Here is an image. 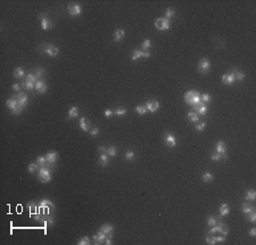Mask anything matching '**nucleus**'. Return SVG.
Instances as JSON below:
<instances>
[{
  "mask_svg": "<svg viewBox=\"0 0 256 245\" xmlns=\"http://www.w3.org/2000/svg\"><path fill=\"white\" fill-rule=\"evenodd\" d=\"M78 115H79V109L76 106H72L67 113V120L75 119V118H78Z\"/></svg>",
  "mask_w": 256,
  "mask_h": 245,
  "instance_id": "obj_20",
  "label": "nucleus"
},
{
  "mask_svg": "<svg viewBox=\"0 0 256 245\" xmlns=\"http://www.w3.org/2000/svg\"><path fill=\"white\" fill-rule=\"evenodd\" d=\"M249 235H250L252 237H255L256 236V228L255 227H253V228L249 230Z\"/></svg>",
  "mask_w": 256,
  "mask_h": 245,
  "instance_id": "obj_57",
  "label": "nucleus"
},
{
  "mask_svg": "<svg viewBox=\"0 0 256 245\" xmlns=\"http://www.w3.org/2000/svg\"><path fill=\"white\" fill-rule=\"evenodd\" d=\"M245 198L247 201H250V202H255L256 200V191L254 189H248L245 194Z\"/></svg>",
  "mask_w": 256,
  "mask_h": 245,
  "instance_id": "obj_25",
  "label": "nucleus"
},
{
  "mask_svg": "<svg viewBox=\"0 0 256 245\" xmlns=\"http://www.w3.org/2000/svg\"><path fill=\"white\" fill-rule=\"evenodd\" d=\"M22 87H24L25 90H27V91H33V90L35 89V83L25 81V80H24V81L22 82Z\"/></svg>",
  "mask_w": 256,
  "mask_h": 245,
  "instance_id": "obj_27",
  "label": "nucleus"
},
{
  "mask_svg": "<svg viewBox=\"0 0 256 245\" xmlns=\"http://www.w3.org/2000/svg\"><path fill=\"white\" fill-rule=\"evenodd\" d=\"M79 125H80V129H81L82 131H84V132H89V131L91 130V129H90V127H91L90 121H89L87 118H84V116L81 118Z\"/></svg>",
  "mask_w": 256,
  "mask_h": 245,
  "instance_id": "obj_12",
  "label": "nucleus"
},
{
  "mask_svg": "<svg viewBox=\"0 0 256 245\" xmlns=\"http://www.w3.org/2000/svg\"><path fill=\"white\" fill-rule=\"evenodd\" d=\"M200 100H202L203 103H205V104H208V103L212 100V96L210 95V94H207V93H205V94L200 95Z\"/></svg>",
  "mask_w": 256,
  "mask_h": 245,
  "instance_id": "obj_44",
  "label": "nucleus"
},
{
  "mask_svg": "<svg viewBox=\"0 0 256 245\" xmlns=\"http://www.w3.org/2000/svg\"><path fill=\"white\" fill-rule=\"evenodd\" d=\"M13 75L15 79H22L23 77H25V71L23 68H16L14 70Z\"/></svg>",
  "mask_w": 256,
  "mask_h": 245,
  "instance_id": "obj_23",
  "label": "nucleus"
},
{
  "mask_svg": "<svg viewBox=\"0 0 256 245\" xmlns=\"http://www.w3.org/2000/svg\"><path fill=\"white\" fill-rule=\"evenodd\" d=\"M164 143H165V145L167 147L173 148V147L176 146V138L171 132H165V135H164Z\"/></svg>",
  "mask_w": 256,
  "mask_h": 245,
  "instance_id": "obj_8",
  "label": "nucleus"
},
{
  "mask_svg": "<svg viewBox=\"0 0 256 245\" xmlns=\"http://www.w3.org/2000/svg\"><path fill=\"white\" fill-rule=\"evenodd\" d=\"M98 163L100 166H107L109 163V156L107 155V153H100L99 159H98Z\"/></svg>",
  "mask_w": 256,
  "mask_h": 245,
  "instance_id": "obj_16",
  "label": "nucleus"
},
{
  "mask_svg": "<svg viewBox=\"0 0 256 245\" xmlns=\"http://www.w3.org/2000/svg\"><path fill=\"white\" fill-rule=\"evenodd\" d=\"M219 222V219L216 218V217H213V216H210L208 218H207V225L208 226H214V225H216Z\"/></svg>",
  "mask_w": 256,
  "mask_h": 245,
  "instance_id": "obj_45",
  "label": "nucleus"
},
{
  "mask_svg": "<svg viewBox=\"0 0 256 245\" xmlns=\"http://www.w3.org/2000/svg\"><path fill=\"white\" fill-rule=\"evenodd\" d=\"M106 153H107L108 156L114 157V156H116V154H117V150H116L115 146H109L107 148V150H106Z\"/></svg>",
  "mask_w": 256,
  "mask_h": 245,
  "instance_id": "obj_41",
  "label": "nucleus"
},
{
  "mask_svg": "<svg viewBox=\"0 0 256 245\" xmlns=\"http://www.w3.org/2000/svg\"><path fill=\"white\" fill-rule=\"evenodd\" d=\"M230 213V206L228 203H222L220 205V216L221 217H225L227 214Z\"/></svg>",
  "mask_w": 256,
  "mask_h": 245,
  "instance_id": "obj_21",
  "label": "nucleus"
},
{
  "mask_svg": "<svg viewBox=\"0 0 256 245\" xmlns=\"http://www.w3.org/2000/svg\"><path fill=\"white\" fill-rule=\"evenodd\" d=\"M202 179L204 182H212L214 177H213V175L211 172H204L202 176Z\"/></svg>",
  "mask_w": 256,
  "mask_h": 245,
  "instance_id": "obj_34",
  "label": "nucleus"
},
{
  "mask_svg": "<svg viewBox=\"0 0 256 245\" xmlns=\"http://www.w3.org/2000/svg\"><path fill=\"white\" fill-rule=\"evenodd\" d=\"M246 219L247 220H249L250 222H255L256 221V211H252L250 213H248V214H246Z\"/></svg>",
  "mask_w": 256,
  "mask_h": 245,
  "instance_id": "obj_47",
  "label": "nucleus"
},
{
  "mask_svg": "<svg viewBox=\"0 0 256 245\" xmlns=\"http://www.w3.org/2000/svg\"><path fill=\"white\" fill-rule=\"evenodd\" d=\"M197 68H198V72H199L200 74H207V73L211 71V62H210L206 57L200 58Z\"/></svg>",
  "mask_w": 256,
  "mask_h": 245,
  "instance_id": "obj_5",
  "label": "nucleus"
},
{
  "mask_svg": "<svg viewBox=\"0 0 256 245\" xmlns=\"http://www.w3.org/2000/svg\"><path fill=\"white\" fill-rule=\"evenodd\" d=\"M89 134H90V136H92V137H96L98 134H99V129L97 128V127H94L90 131H89Z\"/></svg>",
  "mask_w": 256,
  "mask_h": 245,
  "instance_id": "obj_51",
  "label": "nucleus"
},
{
  "mask_svg": "<svg viewBox=\"0 0 256 245\" xmlns=\"http://www.w3.org/2000/svg\"><path fill=\"white\" fill-rule=\"evenodd\" d=\"M205 127H206V122H205V121L199 122V123H196V125H195V128H196L197 131H203V130L205 129Z\"/></svg>",
  "mask_w": 256,
  "mask_h": 245,
  "instance_id": "obj_49",
  "label": "nucleus"
},
{
  "mask_svg": "<svg viewBox=\"0 0 256 245\" xmlns=\"http://www.w3.org/2000/svg\"><path fill=\"white\" fill-rule=\"evenodd\" d=\"M211 159H212V161H214V162H219V161L221 160V154L217 153V152H214V153L211 155Z\"/></svg>",
  "mask_w": 256,
  "mask_h": 245,
  "instance_id": "obj_50",
  "label": "nucleus"
},
{
  "mask_svg": "<svg viewBox=\"0 0 256 245\" xmlns=\"http://www.w3.org/2000/svg\"><path fill=\"white\" fill-rule=\"evenodd\" d=\"M104 244H106V245H112V244H113V241H112V237H107V238L105 239V242H104Z\"/></svg>",
  "mask_w": 256,
  "mask_h": 245,
  "instance_id": "obj_56",
  "label": "nucleus"
},
{
  "mask_svg": "<svg viewBox=\"0 0 256 245\" xmlns=\"http://www.w3.org/2000/svg\"><path fill=\"white\" fill-rule=\"evenodd\" d=\"M13 90L16 91V93H21V86H19V83H14Z\"/></svg>",
  "mask_w": 256,
  "mask_h": 245,
  "instance_id": "obj_55",
  "label": "nucleus"
},
{
  "mask_svg": "<svg viewBox=\"0 0 256 245\" xmlns=\"http://www.w3.org/2000/svg\"><path fill=\"white\" fill-rule=\"evenodd\" d=\"M38 179L40 180L41 182H43V184L49 182L53 179V173H51L50 168H48L47 165L46 166H41L39 172H38Z\"/></svg>",
  "mask_w": 256,
  "mask_h": 245,
  "instance_id": "obj_2",
  "label": "nucleus"
},
{
  "mask_svg": "<svg viewBox=\"0 0 256 245\" xmlns=\"http://www.w3.org/2000/svg\"><path fill=\"white\" fill-rule=\"evenodd\" d=\"M114 114L117 115V116H123V115L126 114V109H124V107H117V109L114 111Z\"/></svg>",
  "mask_w": 256,
  "mask_h": 245,
  "instance_id": "obj_46",
  "label": "nucleus"
},
{
  "mask_svg": "<svg viewBox=\"0 0 256 245\" xmlns=\"http://www.w3.org/2000/svg\"><path fill=\"white\" fill-rule=\"evenodd\" d=\"M206 242H207V244L208 245H214L217 243V242H216L215 236H213V234H210V232L206 235Z\"/></svg>",
  "mask_w": 256,
  "mask_h": 245,
  "instance_id": "obj_37",
  "label": "nucleus"
},
{
  "mask_svg": "<svg viewBox=\"0 0 256 245\" xmlns=\"http://www.w3.org/2000/svg\"><path fill=\"white\" fill-rule=\"evenodd\" d=\"M40 168L41 166L39 165V163L35 161V162H32V163L27 166V170H28L30 173H37V172H39Z\"/></svg>",
  "mask_w": 256,
  "mask_h": 245,
  "instance_id": "obj_24",
  "label": "nucleus"
},
{
  "mask_svg": "<svg viewBox=\"0 0 256 245\" xmlns=\"http://www.w3.org/2000/svg\"><path fill=\"white\" fill-rule=\"evenodd\" d=\"M187 116H188V120L190 122H198L199 121V115L196 112H189Z\"/></svg>",
  "mask_w": 256,
  "mask_h": 245,
  "instance_id": "obj_29",
  "label": "nucleus"
},
{
  "mask_svg": "<svg viewBox=\"0 0 256 245\" xmlns=\"http://www.w3.org/2000/svg\"><path fill=\"white\" fill-rule=\"evenodd\" d=\"M106 238H107L106 234H104L101 230H99L97 234H94V237H92V239H94V244H96V245L103 244V243L105 242V239H106Z\"/></svg>",
  "mask_w": 256,
  "mask_h": 245,
  "instance_id": "obj_10",
  "label": "nucleus"
},
{
  "mask_svg": "<svg viewBox=\"0 0 256 245\" xmlns=\"http://www.w3.org/2000/svg\"><path fill=\"white\" fill-rule=\"evenodd\" d=\"M125 37V31L123 29H116L114 32V41L115 42H120L124 39Z\"/></svg>",
  "mask_w": 256,
  "mask_h": 245,
  "instance_id": "obj_17",
  "label": "nucleus"
},
{
  "mask_svg": "<svg viewBox=\"0 0 256 245\" xmlns=\"http://www.w3.org/2000/svg\"><path fill=\"white\" fill-rule=\"evenodd\" d=\"M40 49H42L41 52L47 54L50 57H56L59 54V48L57 46H55L53 43H43L40 47Z\"/></svg>",
  "mask_w": 256,
  "mask_h": 245,
  "instance_id": "obj_3",
  "label": "nucleus"
},
{
  "mask_svg": "<svg viewBox=\"0 0 256 245\" xmlns=\"http://www.w3.org/2000/svg\"><path fill=\"white\" fill-rule=\"evenodd\" d=\"M67 12L71 16H73V17H78V16L81 15L82 8L79 3H71V5H68L67 6Z\"/></svg>",
  "mask_w": 256,
  "mask_h": 245,
  "instance_id": "obj_7",
  "label": "nucleus"
},
{
  "mask_svg": "<svg viewBox=\"0 0 256 245\" xmlns=\"http://www.w3.org/2000/svg\"><path fill=\"white\" fill-rule=\"evenodd\" d=\"M15 97L17 98L18 103L25 109V107H26V104H27V95L26 94H24V93H18L17 95H15Z\"/></svg>",
  "mask_w": 256,
  "mask_h": 245,
  "instance_id": "obj_18",
  "label": "nucleus"
},
{
  "mask_svg": "<svg viewBox=\"0 0 256 245\" xmlns=\"http://www.w3.org/2000/svg\"><path fill=\"white\" fill-rule=\"evenodd\" d=\"M46 73V71H44V68H41V66H37V68H33V74L39 79V78H41L43 74Z\"/></svg>",
  "mask_w": 256,
  "mask_h": 245,
  "instance_id": "obj_30",
  "label": "nucleus"
},
{
  "mask_svg": "<svg viewBox=\"0 0 256 245\" xmlns=\"http://www.w3.org/2000/svg\"><path fill=\"white\" fill-rule=\"evenodd\" d=\"M199 91H197V90H189L188 93H186V95H185V102H186V104H188L189 106H192V104H194V97L197 95Z\"/></svg>",
  "mask_w": 256,
  "mask_h": 245,
  "instance_id": "obj_11",
  "label": "nucleus"
},
{
  "mask_svg": "<svg viewBox=\"0 0 256 245\" xmlns=\"http://www.w3.org/2000/svg\"><path fill=\"white\" fill-rule=\"evenodd\" d=\"M37 162L39 163L40 166H46V165H47V159H46V155L39 156V157L37 159Z\"/></svg>",
  "mask_w": 256,
  "mask_h": 245,
  "instance_id": "obj_48",
  "label": "nucleus"
},
{
  "mask_svg": "<svg viewBox=\"0 0 256 245\" xmlns=\"http://www.w3.org/2000/svg\"><path fill=\"white\" fill-rule=\"evenodd\" d=\"M150 47H151V41L149 40V39H146V40L142 41V43H141V50L148 52Z\"/></svg>",
  "mask_w": 256,
  "mask_h": 245,
  "instance_id": "obj_39",
  "label": "nucleus"
},
{
  "mask_svg": "<svg viewBox=\"0 0 256 245\" xmlns=\"http://www.w3.org/2000/svg\"><path fill=\"white\" fill-rule=\"evenodd\" d=\"M216 242H219V243H224L225 242V236H223V235H220V236H216Z\"/></svg>",
  "mask_w": 256,
  "mask_h": 245,
  "instance_id": "obj_54",
  "label": "nucleus"
},
{
  "mask_svg": "<svg viewBox=\"0 0 256 245\" xmlns=\"http://www.w3.org/2000/svg\"><path fill=\"white\" fill-rule=\"evenodd\" d=\"M41 27H42V30H44V31L50 30V29L54 27V22L47 17V18H44L43 21H41Z\"/></svg>",
  "mask_w": 256,
  "mask_h": 245,
  "instance_id": "obj_19",
  "label": "nucleus"
},
{
  "mask_svg": "<svg viewBox=\"0 0 256 245\" xmlns=\"http://www.w3.org/2000/svg\"><path fill=\"white\" fill-rule=\"evenodd\" d=\"M104 114H105V118H110V116H112V115H113V114H114V112H113V111H112V109H105V112H104Z\"/></svg>",
  "mask_w": 256,
  "mask_h": 245,
  "instance_id": "obj_53",
  "label": "nucleus"
},
{
  "mask_svg": "<svg viewBox=\"0 0 256 245\" xmlns=\"http://www.w3.org/2000/svg\"><path fill=\"white\" fill-rule=\"evenodd\" d=\"M198 115H206V113H207V104H205V103H200V106H199V109H197V112H196Z\"/></svg>",
  "mask_w": 256,
  "mask_h": 245,
  "instance_id": "obj_33",
  "label": "nucleus"
},
{
  "mask_svg": "<svg viewBox=\"0 0 256 245\" xmlns=\"http://www.w3.org/2000/svg\"><path fill=\"white\" fill-rule=\"evenodd\" d=\"M135 157V153L133 150H128L125 152V160L126 161H129V162H131V161H133Z\"/></svg>",
  "mask_w": 256,
  "mask_h": 245,
  "instance_id": "obj_35",
  "label": "nucleus"
},
{
  "mask_svg": "<svg viewBox=\"0 0 256 245\" xmlns=\"http://www.w3.org/2000/svg\"><path fill=\"white\" fill-rule=\"evenodd\" d=\"M39 207H41V209H43V207H51V209H54L55 204L51 201H49V200H41L40 203H39Z\"/></svg>",
  "mask_w": 256,
  "mask_h": 245,
  "instance_id": "obj_26",
  "label": "nucleus"
},
{
  "mask_svg": "<svg viewBox=\"0 0 256 245\" xmlns=\"http://www.w3.org/2000/svg\"><path fill=\"white\" fill-rule=\"evenodd\" d=\"M241 209H243V212L245 213V214H248V213H250L252 211L255 210V207H254L253 205L248 204V203H244L243 206H241Z\"/></svg>",
  "mask_w": 256,
  "mask_h": 245,
  "instance_id": "obj_31",
  "label": "nucleus"
},
{
  "mask_svg": "<svg viewBox=\"0 0 256 245\" xmlns=\"http://www.w3.org/2000/svg\"><path fill=\"white\" fill-rule=\"evenodd\" d=\"M38 18H39L40 21H43L44 18H47V14H46V13H41V14H39V16H38Z\"/></svg>",
  "mask_w": 256,
  "mask_h": 245,
  "instance_id": "obj_58",
  "label": "nucleus"
},
{
  "mask_svg": "<svg viewBox=\"0 0 256 245\" xmlns=\"http://www.w3.org/2000/svg\"><path fill=\"white\" fill-rule=\"evenodd\" d=\"M46 159H47V166L50 169H54V165L58 160V153L57 152H48L46 154Z\"/></svg>",
  "mask_w": 256,
  "mask_h": 245,
  "instance_id": "obj_6",
  "label": "nucleus"
},
{
  "mask_svg": "<svg viewBox=\"0 0 256 245\" xmlns=\"http://www.w3.org/2000/svg\"><path fill=\"white\" fill-rule=\"evenodd\" d=\"M41 221H43V223L46 225V226H54L55 223V220H54V217L53 216H47V217H43V218H41Z\"/></svg>",
  "mask_w": 256,
  "mask_h": 245,
  "instance_id": "obj_28",
  "label": "nucleus"
},
{
  "mask_svg": "<svg viewBox=\"0 0 256 245\" xmlns=\"http://www.w3.org/2000/svg\"><path fill=\"white\" fill-rule=\"evenodd\" d=\"M146 107H147V111H149L150 113H154L160 109V102L156 100V99H150V100L147 102Z\"/></svg>",
  "mask_w": 256,
  "mask_h": 245,
  "instance_id": "obj_9",
  "label": "nucleus"
},
{
  "mask_svg": "<svg viewBox=\"0 0 256 245\" xmlns=\"http://www.w3.org/2000/svg\"><path fill=\"white\" fill-rule=\"evenodd\" d=\"M225 150H227V145L224 144V141L220 140V141H217V143H216L215 152L220 153V154H222V153H225Z\"/></svg>",
  "mask_w": 256,
  "mask_h": 245,
  "instance_id": "obj_22",
  "label": "nucleus"
},
{
  "mask_svg": "<svg viewBox=\"0 0 256 245\" xmlns=\"http://www.w3.org/2000/svg\"><path fill=\"white\" fill-rule=\"evenodd\" d=\"M234 81H236V78H234L233 72H231V73H227V74H223V75H222V82H223L224 84H227V86L232 84Z\"/></svg>",
  "mask_w": 256,
  "mask_h": 245,
  "instance_id": "obj_13",
  "label": "nucleus"
},
{
  "mask_svg": "<svg viewBox=\"0 0 256 245\" xmlns=\"http://www.w3.org/2000/svg\"><path fill=\"white\" fill-rule=\"evenodd\" d=\"M220 234H222L223 236H227V235L229 234V228H228V227H227V226L224 225V226H223V227L221 228V230H220Z\"/></svg>",
  "mask_w": 256,
  "mask_h": 245,
  "instance_id": "obj_52",
  "label": "nucleus"
},
{
  "mask_svg": "<svg viewBox=\"0 0 256 245\" xmlns=\"http://www.w3.org/2000/svg\"><path fill=\"white\" fill-rule=\"evenodd\" d=\"M175 16V10L173 8H171V7H169L167 9H166V12H165V16L164 17H166L167 19H170L171 21V18L172 17H174Z\"/></svg>",
  "mask_w": 256,
  "mask_h": 245,
  "instance_id": "obj_40",
  "label": "nucleus"
},
{
  "mask_svg": "<svg viewBox=\"0 0 256 245\" xmlns=\"http://www.w3.org/2000/svg\"><path fill=\"white\" fill-rule=\"evenodd\" d=\"M35 90L39 93V94H46L47 90H48V87L46 84V82L43 80H38V82L35 83Z\"/></svg>",
  "mask_w": 256,
  "mask_h": 245,
  "instance_id": "obj_14",
  "label": "nucleus"
},
{
  "mask_svg": "<svg viewBox=\"0 0 256 245\" xmlns=\"http://www.w3.org/2000/svg\"><path fill=\"white\" fill-rule=\"evenodd\" d=\"M154 25L158 31H167L171 27V21L167 19L166 17H158L155 21Z\"/></svg>",
  "mask_w": 256,
  "mask_h": 245,
  "instance_id": "obj_4",
  "label": "nucleus"
},
{
  "mask_svg": "<svg viewBox=\"0 0 256 245\" xmlns=\"http://www.w3.org/2000/svg\"><path fill=\"white\" fill-rule=\"evenodd\" d=\"M98 150H99V153H106V150H107L104 146H99Z\"/></svg>",
  "mask_w": 256,
  "mask_h": 245,
  "instance_id": "obj_59",
  "label": "nucleus"
},
{
  "mask_svg": "<svg viewBox=\"0 0 256 245\" xmlns=\"http://www.w3.org/2000/svg\"><path fill=\"white\" fill-rule=\"evenodd\" d=\"M135 109L139 115H145V114L147 113V107H146V105H138Z\"/></svg>",
  "mask_w": 256,
  "mask_h": 245,
  "instance_id": "obj_38",
  "label": "nucleus"
},
{
  "mask_svg": "<svg viewBox=\"0 0 256 245\" xmlns=\"http://www.w3.org/2000/svg\"><path fill=\"white\" fill-rule=\"evenodd\" d=\"M38 78L33 74V73H28L26 74V77H25V81H28V82H33V83H37L38 82Z\"/></svg>",
  "mask_w": 256,
  "mask_h": 245,
  "instance_id": "obj_43",
  "label": "nucleus"
},
{
  "mask_svg": "<svg viewBox=\"0 0 256 245\" xmlns=\"http://www.w3.org/2000/svg\"><path fill=\"white\" fill-rule=\"evenodd\" d=\"M140 58H142L141 57V54H140V49H135V50H132V55H131V59L135 62V61H138V59H140Z\"/></svg>",
  "mask_w": 256,
  "mask_h": 245,
  "instance_id": "obj_42",
  "label": "nucleus"
},
{
  "mask_svg": "<svg viewBox=\"0 0 256 245\" xmlns=\"http://www.w3.org/2000/svg\"><path fill=\"white\" fill-rule=\"evenodd\" d=\"M99 230H101L104 234H106L107 237H113V230H114V227H113L112 225H109V223H105V225H103V226L100 227Z\"/></svg>",
  "mask_w": 256,
  "mask_h": 245,
  "instance_id": "obj_15",
  "label": "nucleus"
},
{
  "mask_svg": "<svg viewBox=\"0 0 256 245\" xmlns=\"http://www.w3.org/2000/svg\"><path fill=\"white\" fill-rule=\"evenodd\" d=\"M78 245H90L91 244V239H90V237L89 236H84V237H82L80 238L79 241H78Z\"/></svg>",
  "mask_w": 256,
  "mask_h": 245,
  "instance_id": "obj_36",
  "label": "nucleus"
},
{
  "mask_svg": "<svg viewBox=\"0 0 256 245\" xmlns=\"http://www.w3.org/2000/svg\"><path fill=\"white\" fill-rule=\"evenodd\" d=\"M6 105H7V109H10V111L13 112L14 115L21 114V113L23 112V109H24V107L18 103V100H17V98H16L15 96L8 98V99L6 100Z\"/></svg>",
  "mask_w": 256,
  "mask_h": 245,
  "instance_id": "obj_1",
  "label": "nucleus"
},
{
  "mask_svg": "<svg viewBox=\"0 0 256 245\" xmlns=\"http://www.w3.org/2000/svg\"><path fill=\"white\" fill-rule=\"evenodd\" d=\"M232 72H233V74H234L236 81H237V80H238V81H243L244 79H245V73L241 72V71H237L236 68H233Z\"/></svg>",
  "mask_w": 256,
  "mask_h": 245,
  "instance_id": "obj_32",
  "label": "nucleus"
}]
</instances>
